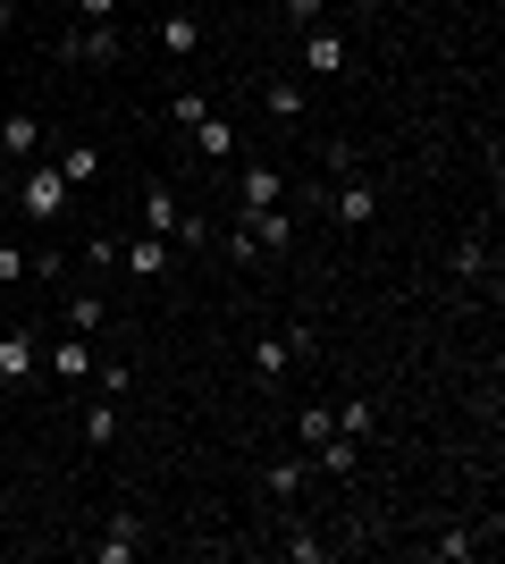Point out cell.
<instances>
[{
  "label": "cell",
  "instance_id": "cell-30",
  "mask_svg": "<svg viewBox=\"0 0 505 564\" xmlns=\"http://www.w3.org/2000/svg\"><path fill=\"white\" fill-rule=\"evenodd\" d=\"M320 9H329V0H287V25L304 34V25H320Z\"/></svg>",
  "mask_w": 505,
  "mask_h": 564
},
{
  "label": "cell",
  "instance_id": "cell-25",
  "mask_svg": "<svg viewBox=\"0 0 505 564\" xmlns=\"http://www.w3.org/2000/svg\"><path fill=\"white\" fill-rule=\"evenodd\" d=\"M68 329H85V337L101 329V295H68Z\"/></svg>",
  "mask_w": 505,
  "mask_h": 564
},
{
  "label": "cell",
  "instance_id": "cell-10",
  "mask_svg": "<svg viewBox=\"0 0 505 564\" xmlns=\"http://www.w3.org/2000/svg\"><path fill=\"white\" fill-rule=\"evenodd\" d=\"M34 152H43V118H34V110H9V118H0V161L25 169Z\"/></svg>",
  "mask_w": 505,
  "mask_h": 564
},
{
  "label": "cell",
  "instance_id": "cell-32",
  "mask_svg": "<svg viewBox=\"0 0 505 564\" xmlns=\"http://www.w3.org/2000/svg\"><path fill=\"white\" fill-rule=\"evenodd\" d=\"M9 25H18V0H0V34H9Z\"/></svg>",
  "mask_w": 505,
  "mask_h": 564
},
{
  "label": "cell",
  "instance_id": "cell-24",
  "mask_svg": "<svg viewBox=\"0 0 505 564\" xmlns=\"http://www.w3.org/2000/svg\"><path fill=\"white\" fill-rule=\"evenodd\" d=\"M168 245H177V253H202V245H211V219H202V212H186V219H177V236H168Z\"/></svg>",
  "mask_w": 505,
  "mask_h": 564
},
{
  "label": "cell",
  "instance_id": "cell-12",
  "mask_svg": "<svg viewBox=\"0 0 505 564\" xmlns=\"http://www.w3.org/2000/svg\"><path fill=\"white\" fill-rule=\"evenodd\" d=\"M135 547H144V522H135V514H110V531L94 540V564H135Z\"/></svg>",
  "mask_w": 505,
  "mask_h": 564
},
{
  "label": "cell",
  "instance_id": "cell-8",
  "mask_svg": "<svg viewBox=\"0 0 505 564\" xmlns=\"http://www.w3.org/2000/svg\"><path fill=\"white\" fill-rule=\"evenodd\" d=\"M295 68L337 76V68H345V34H337V25H304V43H295Z\"/></svg>",
  "mask_w": 505,
  "mask_h": 564
},
{
  "label": "cell",
  "instance_id": "cell-18",
  "mask_svg": "<svg viewBox=\"0 0 505 564\" xmlns=\"http://www.w3.org/2000/svg\"><path fill=\"white\" fill-rule=\"evenodd\" d=\"M304 480H312V464H304V455H287V464H270V471H262V489L278 497V506H287V497H304Z\"/></svg>",
  "mask_w": 505,
  "mask_h": 564
},
{
  "label": "cell",
  "instance_id": "cell-4",
  "mask_svg": "<svg viewBox=\"0 0 505 564\" xmlns=\"http://www.w3.org/2000/svg\"><path fill=\"white\" fill-rule=\"evenodd\" d=\"M228 177H237V203H244V212H270V203L287 194V177H278V169H270V161H244V152L228 161Z\"/></svg>",
  "mask_w": 505,
  "mask_h": 564
},
{
  "label": "cell",
  "instance_id": "cell-23",
  "mask_svg": "<svg viewBox=\"0 0 505 564\" xmlns=\"http://www.w3.org/2000/svg\"><path fill=\"white\" fill-rule=\"evenodd\" d=\"M312 455H320V471H354V438H345V430H329Z\"/></svg>",
  "mask_w": 505,
  "mask_h": 564
},
{
  "label": "cell",
  "instance_id": "cell-31",
  "mask_svg": "<svg viewBox=\"0 0 505 564\" xmlns=\"http://www.w3.org/2000/svg\"><path fill=\"white\" fill-rule=\"evenodd\" d=\"M76 18H85V25H110V18H119V0H76Z\"/></svg>",
  "mask_w": 505,
  "mask_h": 564
},
{
  "label": "cell",
  "instance_id": "cell-1",
  "mask_svg": "<svg viewBox=\"0 0 505 564\" xmlns=\"http://www.w3.org/2000/svg\"><path fill=\"white\" fill-rule=\"evenodd\" d=\"M9 186H18V212L34 219V228H59V219H68V177H59V169L51 161H25V169H9Z\"/></svg>",
  "mask_w": 505,
  "mask_h": 564
},
{
  "label": "cell",
  "instance_id": "cell-26",
  "mask_svg": "<svg viewBox=\"0 0 505 564\" xmlns=\"http://www.w3.org/2000/svg\"><path fill=\"white\" fill-rule=\"evenodd\" d=\"M18 279H34V253H18V245H0V286H18Z\"/></svg>",
  "mask_w": 505,
  "mask_h": 564
},
{
  "label": "cell",
  "instance_id": "cell-17",
  "mask_svg": "<svg viewBox=\"0 0 505 564\" xmlns=\"http://www.w3.org/2000/svg\"><path fill=\"white\" fill-rule=\"evenodd\" d=\"M51 169H59L68 186H94V177H101V143H68V152H59Z\"/></svg>",
  "mask_w": 505,
  "mask_h": 564
},
{
  "label": "cell",
  "instance_id": "cell-16",
  "mask_svg": "<svg viewBox=\"0 0 505 564\" xmlns=\"http://www.w3.org/2000/svg\"><path fill=\"white\" fill-rule=\"evenodd\" d=\"M244 228H253V245H262V253H270V245H278V253L295 245V212H278V203H270V212H244Z\"/></svg>",
  "mask_w": 505,
  "mask_h": 564
},
{
  "label": "cell",
  "instance_id": "cell-9",
  "mask_svg": "<svg viewBox=\"0 0 505 564\" xmlns=\"http://www.w3.org/2000/svg\"><path fill=\"white\" fill-rule=\"evenodd\" d=\"M168 261H177V245H168V236H135V245H119V270L127 279H168Z\"/></svg>",
  "mask_w": 505,
  "mask_h": 564
},
{
  "label": "cell",
  "instance_id": "cell-21",
  "mask_svg": "<svg viewBox=\"0 0 505 564\" xmlns=\"http://www.w3.org/2000/svg\"><path fill=\"white\" fill-rule=\"evenodd\" d=\"M119 438V404H85V447H110Z\"/></svg>",
  "mask_w": 505,
  "mask_h": 564
},
{
  "label": "cell",
  "instance_id": "cell-13",
  "mask_svg": "<svg viewBox=\"0 0 505 564\" xmlns=\"http://www.w3.org/2000/svg\"><path fill=\"white\" fill-rule=\"evenodd\" d=\"M447 279H455V286H481V279H488V236H481V228L447 253Z\"/></svg>",
  "mask_w": 505,
  "mask_h": 564
},
{
  "label": "cell",
  "instance_id": "cell-22",
  "mask_svg": "<svg viewBox=\"0 0 505 564\" xmlns=\"http://www.w3.org/2000/svg\"><path fill=\"white\" fill-rule=\"evenodd\" d=\"M337 430H345V438H371V430H380V404H337Z\"/></svg>",
  "mask_w": 505,
  "mask_h": 564
},
{
  "label": "cell",
  "instance_id": "cell-11",
  "mask_svg": "<svg viewBox=\"0 0 505 564\" xmlns=\"http://www.w3.org/2000/svg\"><path fill=\"white\" fill-rule=\"evenodd\" d=\"M85 371H94V337H85V329L51 337V379H59V388H85Z\"/></svg>",
  "mask_w": 505,
  "mask_h": 564
},
{
  "label": "cell",
  "instance_id": "cell-7",
  "mask_svg": "<svg viewBox=\"0 0 505 564\" xmlns=\"http://www.w3.org/2000/svg\"><path fill=\"white\" fill-rule=\"evenodd\" d=\"M59 51H68V59H85V68H110V59H119L127 43H119V25H85V18H76Z\"/></svg>",
  "mask_w": 505,
  "mask_h": 564
},
{
  "label": "cell",
  "instance_id": "cell-3",
  "mask_svg": "<svg viewBox=\"0 0 505 564\" xmlns=\"http://www.w3.org/2000/svg\"><path fill=\"white\" fill-rule=\"evenodd\" d=\"M304 354H320V337H312V329L253 337V379H287V362H304Z\"/></svg>",
  "mask_w": 505,
  "mask_h": 564
},
{
  "label": "cell",
  "instance_id": "cell-14",
  "mask_svg": "<svg viewBox=\"0 0 505 564\" xmlns=\"http://www.w3.org/2000/svg\"><path fill=\"white\" fill-rule=\"evenodd\" d=\"M161 51L168 59H194V51H202V18H194V9H168L161 18Z\"/></svg>",
  "mask_w": 505,
  "mask_h": 564
},
{
  "label": "cell",
  "instance_id": "cell-2",
  "mask_svg": "<svg viewBox=\"0 0 505 564\" xmlns=\"http://www.w3.org/2000/svg\"><path fill=\"white\" fill-rule=\"evenodd\" d=\"M312 203L337 219V228H371V219H380V186H371V177H337V186H320Z\"/></svg>",
  "mask_w": 505,
  "mask_h": 564
},
{
  "label": "cell",
  "instance_id": "cell-5",
  "mask_svg": "<svg viewBox=\"0 0 505 564\" xmlns=\"http://www.w3.org/2000/svg\"><path fill=\"white\" fill-rule=\"evenodd\" d=\"M488 547H497V514H488V522H455V531H438L430 556H438V564H472V556H488Z\"/></svg>",
  "mask_w": 505,
  "mask_h": 564
},
{
  "label": "cell",
  "instance_id": "cell-29",
  "mask_svg": "<svg viewBox=\"0 0 505 564\" xmlns=\"http://www.w3.org/2000/svg\"><path fill=\"white\" fill-rule=\"evenodd\" d=\"M202 110H211V101L194 94V85H186V94H177V101H168V118H177V127H194V118H202Z\"/></svg>",
  "mask_w": 505,
  "mask_h": 564
},
{
  "label": "cell",
  "instance_id": "cell-19",
  "mask_svg": "<svg viewBox=\"0 0 505 564\" xmlns=\"http://www.w3.org/2000/svg\"><path fill=\"white\" fill-rule=\"evenodd\" d=\"M177 219H186V203H177L168 186H152V194H144V228H152V236H177Z\"/></svg>",
  "mask_w": 505,
  "mask_h": 564
},
{
  "label": "cell",
  "instance_id": "cell-15",
  "mask_svg": "<svg viewBox=\"0 0 505 564\" xmlns=\"http://www.w3.org/2000/svg\"><path fill=\"white\" fill-rule=\"evenodd\" d=\"M262 110H270V118H287V127H295V118L312 110V94H304L295 76H270V85H262Z\"/></svg>",
  "mask_w": 505,
  "mask_h": 564
},
{
  "label": "cell",
  "instance_id": "cell-6",
  "mask_svg": "<svg viewBox=\"0 0 505 564\" xmlns=\"http://www.w3.org/2000/svg\"><path fill=\"white\" fill-rule=\"evenodd\" d=\"M186 143H194V161H211V169H228V161L244 152V143H237V127H228L219 110H202V118H194V127H186Z\"/></svg>",
  "mask_w": 505,
  "mask_h": 564
},
{
  "label": "cell",
  "instance_id": "cell-27",
  "mask_svg": "<svg viewBox=\"0 0 505 564\" xmlns=\"http://www.w3.org/2000/svg\"><path fill=\"white\" fill-rule=\"evenodd\" d=\"M329 430H337V413H329V404H304V447H320Z\"/></svg>",
  "mask_w": 505,
  "mask_h": 564
},
{
  "label": "cell",
  "instance_id": "cell-20",
  "mask_svg": "<svg viewBox=\"0 0 505 564\" xmlns=\"http://www.w3.org/2000/svg\"><path fill=\"white\" fill-rule=\"evenodd\" d=\"M25 371H34V337L0 329V379H25Z\"/></svg>",
  "mask_w": 505,
  "mask_h": 564
},
{
  "label": "cell",
  "instance_id": "cell-28",
  "mask_svg": "<svg viewBox=\"0 0 505 564\" xmlns=\"http://www.w3.org/2000/svg\"><path fill=\"white\" fill-rule=\"evenodd\" d=\"M228 261H237V270H253V261H262V245H253V228H237V236H228Z\"/></svg>",
  "mask_w": 505,
  "mask_h": 564
}]
</instances>
